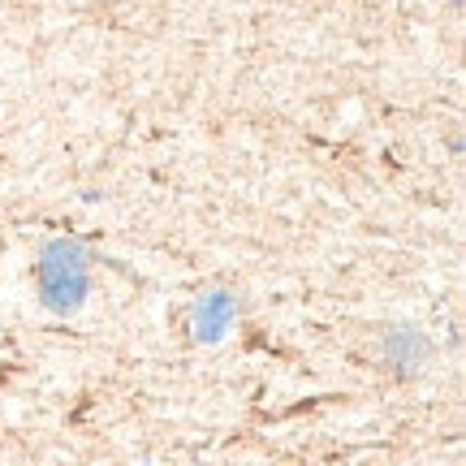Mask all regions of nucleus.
<instances>
[{"mask_svg":"<svg viewBox=\"0 0 466 466\" xmlns=\"http://www.w3.org/2000/svg\"><path fill=\"white\" fill-rule=\"evenodd\" d=\"M91 285V259L74 238H56L48 242L44 259H39V294L52 311H78Z\"/></svg>","mask_w":466,"mask_h":466,"instance_id":"obj_1","label":"nucleus"}]
</instances>
